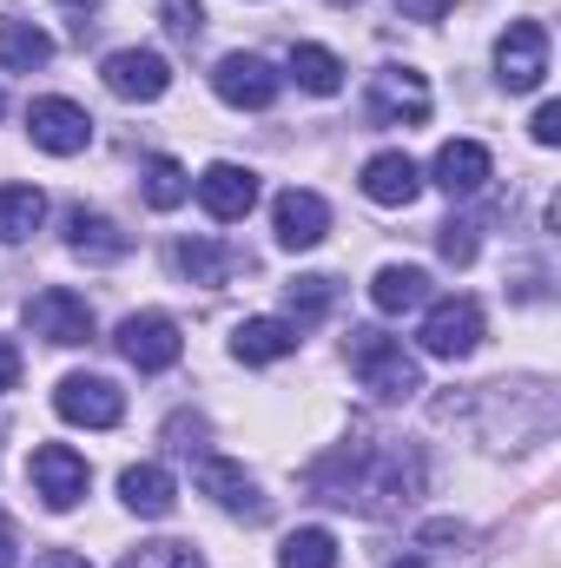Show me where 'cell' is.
<instances>
[{
  "mask_svg": "<svg viewBox=\"0 0 561 568\" xmlns=\"http://www.w3.org/2000/svg\"><path fill=\"white\" fill-rule=\"evenodd\" d=\"M310 496L317 503H337V509H397L422 496V449L417 443H344L330 449L324 463H310Z\"/></svg>",
  "mask_w": 561,
  "mask_h": 568,
  "instance_id": "cell-1",
  "label": "cell"
},
{
  "mask_svg": "<svg viewBox=\"0 0 561 568\" xmlns=\"http://www.w3.org/2000/svg\"><path fill=\"white\" fill-rule=\"evenodd\" d=\"M350 371H357V384L377 397V404H410L422 390V364L404 351V337H390V331H350Z\"/></svg>",
  "mask_w": 561,
  "mask_h": 568,
  "instance_id": "cell-2",
  "label": "cell"
},
{
  "mask_svg": "<svg viewBox=\"0 0 561 568\" xmlns=\"http://www.w3.org/2000/svg\"><path fill=\"white\" fill-rule=\"evenodd\" d=\"M27 483H33V496H40L47 509H73V503L93 489V469H86L80 449H67V443H40V449L27 456Z\"/></svg>",
  "mask_w": 561,
  "mask_h": 568,
  "instance_id": "cell-3",
  "label": "cell"
},
{
  "mask_svg": "<svg viewBox=\"0 0 561 568\" xmlns=\"http://www.w3.org/2000/svg\"><path fill=\"white\" fill-rule=\"evenodd\" d=\"M212 87H218L225 106H238V113H265V106L278 100L284 73L265 60V53H225V60L212 67Z\"/></svg>",
  "mask_w": 561,
  "mask_h": 568,
  "instance_id": "cell-4",
  "label": "cell"
},
{
  "mask_svg": "<svg viewBox=\"0 0 561 568\" xmlns=\"http://www.w3.org/2000/svg\"><path fill=\"white\" fill-rule=\"evenodd\" d=\"M113 344H120V357H126L133 371H145V377H152V371H172V364L185 357V337H178V324H172L165 311H133Z\"/></svg>",
  "mask_w": 561,
  "mask_h": 568,
  "instance_id": "cell-5",
  "label": "cell"
},
{
  "mask_svg": "<svg viewBox=\"0 0 561 568\" xmlns=\"http://www.w3.org/2000/svg\"><path fill=\"white\" fill-rule=\"evenodd\" d=\"M53 410H60L67 424H80V429H113L120 417H126V397H120V384H113V377L73 371V377H60Z\"/></svg>",
  "mask_w": 561,
  "mask_h": 568,
  "instance_id": "cell-6",
  "label": "cell"
},
{
  "mask_svg": "<svg viewBox=\"0 0 561 568\" xmlns=\"http://www.w3.org/2000/svg\"><path fill=\"white\" fill-rule=\"evenodd\" d=\"M370 120L377 126H422L429 120V80L417 67H377L370 73Z\"/></svg>",
  "mask_w": 561,
  "mask_h": 568,
  "instance_id": "cell-7",
  "label": "cell"
},
{
  "mask_svg": "<svg viewBox=\"0 0 561 568\" xmlns=\"http://www.w3.org/2000/svg\"><path fill=\"white\" fill-rule=\"evenodd\" d=\"M542 73H549V27L542 20H516L496 40V80L509 93H529V87H542Z\"/></svg>",
  "mask_w": 561,
  "mask_h": 568,
  "instance_id": "cell-8",
  "label": "cell"
},
{
  "mask_svg": "<svg viewBox=\"0 0 561 568\" xmlns=\"http://www.w3.org/2000/svg\"><path fill=\"white\" fill-rule=\"evenodd\" d=\"M27 331L47 337V344H60V351H73V344L93 337V304H86L80 291L53 284V291H40V297L27 304Z\"/></svg>",
  "mask_w": 561,
  "mask_h": 568,
  "instance_id": "cell-9",
  "label": "cell"
},
{
  "mask_svg": "<svg viewBox=\"0 0 561 568\" xmlns=\"http://www.w3.org/2000/svg\"><path fill=\"white\" fill-rule=\"evenodd\" d=\"M422 351L429 357H469L476 344H482V304L476 297H442V304H429V317H422Z\"/></svg>",
  "mask_w": 561,
  "mask_h": 568,
  "instance_id": "cell-10",
  "label": "cell"
},
{
  "mask_svg": "<svg viewBox=\"0 0 561 568\" xmlns=\"http://www.w3.org/2000/svg\"><path fill=\"white\" fill-rule=\"evenodd\" d=\"M192 192H198V205H205L218 225H238V219L258 205V172H245V165L218 159V165H205V172L192 179Z\"/></svg>",
  "mask_w": 561,
  "mask_h": 568,
  "instance_id": "cell-11",
  "label": "cell"
},
{
  "mask_svg": "<svg viewBox=\"0 0 561 568\" xmlns=\"http://www.w3.org/2000/svg\"><path fill=\"white\" fill-rule=\"evenodd\" d=\"M27 133H33L40 152L73 159V152L93 145V120H86V106H73V100H33V106H27Z\"/></svg>",
  "mask_w": 561,
  "mask_h": 568,
  "instance_id": "cell-12",
  "label": "cell"
},
{
  "mask_svg": "<svg viewBox=\"0 0 561 568\" xmlns=\"http://www.w3.org/2000/svg\"><path fill=\"white\" fill-rule=\"evenodd\" d=\"M100 80H106V93H120V100H159V93L172 87V67H165V53H152V47H120V53H106Z\"/></svg>",
  "mask_w": 561,
  "mask_h": 568,
  "instance_id": "cell-13",
  "label": "cell"
},
{
  "mask_svg": "<svg viewBox=\"0 0 561 568\" xmlns=\"http://www.w3.org/2000/svg\"><path fill=\"white\" fill-rule=\"evenodd\" d=\"M198 489H205L225 516H245V523H265V516H272V503L258 496V483H252L238 463H225V456H205V463H198Z\"/></svg>",
  "mask_w": 561,
  "mask_h": 568,
  "instance_id": "cell-14",
  "label": "cell"
},
{
  "mask_svg": "<svg viewBox=\"0 0 561 568\" xmlns=\"http://www.w3.org/2000/svg\"><path fill=\"white\" fill-rule=\"evenodd\" d=\"M272 225H278L284 252H310V245H324V232H330V205H324L317 192L290 185V192H278V205H272Z\"/></svg>",
  "mask_w": 561,
  "mask_h": 568,
  "instance_id": "cell-15",
  "label": "cell"
},
{
  "mask_svg": "<svg viewBox=\"0 0 561 568\" xmlns=\"http://www.w3.org/2000/svg\"><path fill=\"white\" fill-rule=\"evenodd\" d=\"M489 172H496V159H489L482 140H442L436 165H429V179H436L449 199H476V192L489 185Z\"/></svg>",
  "mask_w": 561,
  "mask_h": 568,
  "instance_id": "cell-16",
  "label": "cell"
},
{
  "mask_svg": "<svg viewBox=\"0 0 561 568\" xmlns=\"http://www.w3.org/2000/svg\"><path fill=\"white\" fill-rule=\"evenodd\" d=\"M422 192V172L410 152H377L370 165H364V199L370 205H410Z\"/></svg>",
  "mask_w": 561,
  "mask_h": 568,
  "instance_id": "cell-17",
  "label": "cell"
},
{
  "mask_svg": "<svg viewBox=\"0 0 561 568\" xmlns=\"http://www.w3.org/2000/svg\"><path fill=\"white\" fill-rule=\"evenodd\" d=\"M67 245L80 252V258H100V265H113V258H126V232L106 219V212H86V205H73L67 212Z\"/></svg>",
  "mask_w": 561,
  "mask_h": 568,
  "instance_id": "cell-18",
  "label": "cell"
},
{
  "mask_svg": "<svg viewBox=\"0 0 561 568\" xmlns=\"http://www.w3.org/2000/svg\"><path fill=\"white\" fill-rule=\"evenodd\" d=\"M290 351H297V324H284V317H245L232 331V357L238 364H278Z\"/></svg>",
  "mask_w": 561,
  "mask_h": 568,
  "instance_id": "cell-19",
  "label": "cell"
},
{
  "mask_svg": "<svg viewBox=\"0 0 561 568\" xmlns=\"http://www.w3.org/2000/svg\"><path fill=\"white\" fill-rule=\"evenodd\" d=\"M47 60H53L47 27H33V20L7 13V20H0V67H7V73H40Z\"/></svg>",
  "mask_w": 561,
  "mask_h": 568,
  "instance_id": "cell-20",
  "label": "cell"
},
{
  "mask_svg": "<svg viewBox=\"0 0 561 568\" xmlns=\"http://www.w3.org/2000/svg\"><path fill=\"white\" fill-rule=\"evenodd\" d=\"M120 503L133 509V516H172V503H178V489H172V476L159 469V463H133L126 476H120Z\"/></svg>",
  "mask_w": 561,
  "mask_h": 568,
  "instance_id": "cell-21",
  "label": "cell"
},
{
  "mask_svg": "<svg viewBox=\"0 0 561 568\" xmlns=\"http://www.w3.org/2000/svg\"><path fill=\"white\" fill-rule=\"evenodd\" d=\"M172 265H178V278H192V284H225L245 258H238L232 245H218V239H178Z\"/></svg>",
  "mask_w": 561,
  "mask_h": 568,
  "instance_id": "cell-22",
  "label": "cell"
},
{
  "mask_svg": "<svg viewBox=\"0 0 561 568\" xmlns=\"http://www.w3.org/2000/svg\"><path fill=\"white\" fill-rule=\"evenodd\" d=\"M40 219H47V192L40 185H0V245L33 239Z\"/></svg>",
  "mask_w": 561,
  "mask_h": 568,
  "instance_id": "cell-23",
  "label": "cell"
},
{
  "mask_svg": "<svg viewBox=\"0 0 561 568\" xmlns=\"http://www.w3.org/2000/svg\"><path fill=\"white\" fill-rule=\"evenodd\" d=\"M422 297H429V272H417V265H384V272H377V284H370V304H377L384 317L417 311Z\"/></svg>",
  "mask_w": 561,
  "mask_h": 568,
  "instance_id": "cell-24",
  "label": "cell"
},
{
  "mask_svg": "<svg viewBox=\"0 0 561 568\" xmlns=\"http://www.w3.org/2000/svg\"><path fill=\"white\" fill-rule=\"evenodd\" d=\"M290 80H297L304 93L330 100V93H344V60H337L330 47H290Z\"/></svg>",
  "mask_w": 561,
  "mask_h": 568,
  "instance_id": "cell-25",
  "label": "cell"
},
{
  "mask_svg": "<svg viewBox=\"0 0 561 568\" xmlns=\"http://www.w3.org/2000/svg\"><path fill=\"white\" fill-rule=\"evenodd\" d=\"M145 205L152 212H178L185 199H192V172L178 165V159H145Z\"/></svg>",
  "mask_w": 561,
  "mask_h": 568,
  "instance_id": "cell-26",
  "label": "cell"
},
{
  "mask_svg": "<svg viewBox=\"0 0 561 568\" xmlns=\"http://www.w3.org/2000/svg\"><path fill=\"white\" fill-rule=\"evenodd\" d=\"M284 304H290V317H284V324H297V331H304V324H317V317L337 304V278H324V272L290 278V284H284Z\"/></svg>",
  "mask_w": 561,
  "mask_h": 568,
  "instance_id": "cell-27",
  "label": "cell"
},
{
  "mask_svg": "<svg viewBox=\"0 0 561 568\" xmlns=\"http://www.w3.org/2000/svg\"><path fill=\"white\" fill-rule=\"evenodd\" d=\"M278 568H337V536L330 529H290L278 549Z\"/></svg>",
  "mask_w": 561,
  "mask_h": 568,
  "instance_id": "cell-28",
  "label": "cell"
},
{
  "mask_svg": "<svg viewBox=\"0 0 561 568\" xmlns=\"http://www.w3.org/2000/svg\"><path fill=\"white\" fill-rule=\"evenodd\" d=\"M120 568H205V562H198L185 542H140V549H133Z\"/></svg>",
  "mask_w": 561,
  "mask_h": 568,
  "instance_id": "cell-29",
  "label": "cell"
},
{
  "mask_svg": "<svg viewBox=\"0 0 561 568\" xmlns=\"http://www.w3.org/2000/svg\"><path fill=\"white\" fill-rule=\"evenodd\" d=\"M476 232H482L476 219H449V225H442V239H436V245H442V258H449V265H476V252H482V239H476Z\"/></svg>",
  "mask_w": 561,
  "mask_h": 568,
  "instance_id": "cell-30",
  "label": "cell"
},
{
  "mask_svg": "<svg viewBox=\"0 0 561 568\" xmlns=\"http://www.w3.org/2000/svg\"><path fill=\"white\" fill-rule=\"evenodd\" d=\"M165 27H172L178 40H198V33H205V7H198V0H165Z\"/></svg>",
  "mask_w": 561,
  "mask_h": 568,
  "instance_id": "cell-31",
  "label": "cell"
},
{
  "mask_svg": "<svg viewBox=\"0 0 561 568\" xmlns=\"http://www.w3.org/2000/svg\"><path fill=\"white\" fill-rule=\"evenodd\" d=\"M529 133H536V145H555V140H561V106H555V100H549V106H536Z\"/></svg>",
  "mask_w": 561,
  "mask_h": 568,
  "instance_id": "cell-32",
  "label": "cell"
},
{
  "mask_svg": "<svg viewBox=\"0 0 561 568\" xmlns=\"http://www.w3.org/2000/svg\"><path fill=\"white\" fill-rule=\"evenodd\" d=\"M449 7H456V0H397V13H404V20H422V27H429V20H442Z\"/></svg>",
  "mask_w": 561,
  "mask_h": 568,
  "instance_id": "cell-33",
  "label": "cell"
},
{
  "mask_svg": "<svg viewBox=\"0 0 561 568\" xmlns=\"http://www.w3.org/2000/svg\"><path fill=\"white\" fill-rule=\"evenodd\" d=\"M20 384V351H13V337H0V390H13Z\"/></svg>",
  "mask_w": 561,
  "mask_h": 568,
  "instance_id": "cell-34",
  "label": "cell"
},
{
  "mask_svg": "<svg viewBox=\"0 0 561 568\" xmlns=\"http://www.w3.org/2000/svg\"><path fill=\"white\" fill-rule=\"evenodd\" d=\"M33 568H93L80 549H47V556H33Z\"/></svg>",
  "mask_w": 561,
  "mask_h": 568,
  "instance_id": "cell-35",
  "label": "cell"
},
{
  "mask_svg": "<svg viewBox=\"0 0 561 568\" xmlns=\"http://www.w3.org/2000/svg\"><path fill=\"white\" fill-rule=\"evenodd\" d=\"M0 568H13V523L0 516Z\"/></svg>",
  "mask_w": 561,
  "mask_h": 568,
  "instance_id": "cell-36",
  "label": "cell"
},
{
  "mask_svg": "<svg viewBox=\"0 0 561 568\" xmlns=\"http://www.w3.org/2000/svg\"><path fill=\"white\" fill-rule=\"evenodd\" d=\"M390 568H422V556H404V562H390Z\"/></svg>",
  "mask_w": 561,
  "mask_h": 568,
  "instance_id": "cell-37",
  "label": "cell"
},
{
  "mask_svg": "<svg viewBox=\"0 0 561 568\" xmlns=\"http://www.w3.org/2000/svg\"><path fill=\"white\" fill-rule=\"evenodd\" d=\"M60 7H100V0H60Z\"/></svg>",
  "mask_w": 561,
  "mask_h": 568,
  "instance_id": "cell-38",
  "label": "cell"
},
{
  "mask_svg": "<svg viewBox=\"0 0 561 568\" xmlns=\"http://www.w3.org/2000/svg\"><path fill=\"white\" fill-rule=\"evenodd\" d=\"M330 7H357V0H330Z\"/></svg>",
  "mask_w": 561,
  "mask_h": 568,
  "instance_id": "cell-39",
  "label": "cell"
},
{
  "mask_svg": "<svg viewBox=\"0 0 561 568\" xmlns=\"http://www.w3.org/2000/svg\"><path fill=\"white\" fill-rule=\"evenodd\" d=\"M0 113H7V100H0Z\"/></svg>",
  "mask_w": 561,
  "mask_h": 568,
  "instance_id": "cell-40",
  "label": "cell"
}]
</instances>
